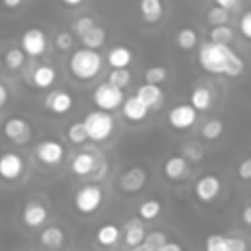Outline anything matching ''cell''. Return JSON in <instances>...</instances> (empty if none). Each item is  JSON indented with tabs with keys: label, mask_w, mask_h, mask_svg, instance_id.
<instances>
[{
	"label": "cell",
	"mask_w": 251,
	"mask_h": 251,
	"mask_svg": "<svg viewBox=\"0 0 251 251\" xmlns=\"http://www.w3.org/2000/svg\"><path fill=\"white\" fill-rule=\"evenodd\" d=\"M206 20H208L210 25H222V24H227V22H229V10H227V8H222V6H214V8L208 10Z\"/></svg>",
	"instance_id": "4dcf8cb0"
},
{
	"label": "cell",
	"mask_w": 251,
	"mask_h": 251,
	"mask_svg": "<svg viewBox=\"0 0 251 251\" xmlns=\"http://www.w3.org/2000/svg\"><path fill=\"white\" fill-rule=\"evenodd\" d=\"M35 157L39 163H43L47 167H55L63 161L65 147H63V143H59L55 139H45V141L35 145Z\"/></svg>",
	"instance_id": "9c48e42d"
},
{
	"label": "cell",
	"mask_w": 251,
	"mask_h": 251,
	"mask_svg": "<svg viewBox=\"0 0 251 251\" xmlns=\"http://www.w3.org/2000/svg\"><path fill=\"white\" fill-rule=\"evenodd\" d=\"M227 251H247V245L241 237H227Z\"/></svg>",
	"instance_id": "60d3db41"
},
{
	"label": "cell",
	"mask_w": 251,
	"mask_h": 251,
	"mask_svg": "<svg viewBox=\"0 0 251 251\" xmlns=\"http://www.w3.org/2000/svg\"><path fill=\"white\" fill-rule=\"evenodd\" d=\"M198 63L206 73L212 75H226V76H239L245 69L243 59L229 47V43H216L206 41L198 49Z\"/></svg>",
	"instance_id": "6da1fadb"
},
{
	"label": "cell",
	"mask_w": 251,
	"mask_h": 251,
	"mask_svg": "<svg viewBox=\"0 0 251 251\" xmlns=\"http://www.w3.org/2000/svg\"><path fill=\"white\" fill-rule=\"evenodd\" d=\"M208 37H210V41H216V43H229V41L233 39V29H231L227 24L212 25Z\"/></svg>",
	"instance_id": "f1b7e54d"
},
{
	"label": "cell",
	"mask_w": 251,
	"mask_h": 251,
	"mask_svg": "<svg viewBox=\"0 0 251 251\" xmlns=\"http://www.w3.org/2000/svg\"><path fill=\"white\" fill-rule=\"evenodd\" d=\"M243 222L251 226V206H247V208L243 210Z\"/></svg>",
	"instance_id": "f907efd6"
},
{
	"label": "cell",
	"mask_w": 251,
	"mask_h": 251,
	"mask_svg": "<svg viewBox=\"0 0 251 251\" xmlns=\"http://www.w3.org/2000/svg\"><path fill=\"white\" fill-rule=\"evenodd\" d=\"M147 180V173L143 167H131L129 171H126L120 178V186L126 192H137Z\"/></svg>",
	"instance_id": "5bb4252c"
},
{
	"label": "cell",
	"mask_w": 251,
	"mask_h": 251,
	"mask_svg": "<svg viewBox=\"0 0 251 251\" xmlns=\"http://www.w3.org/2000/svg\"><path fill=\"white\" fill-rule=\"evenodd\" d=\"M122 112H124V116H126L127 120H131V122H141V120L147 116L149 108H147L137 96H129V98H126V100L122 102Z\"/></svg>",
	"instance_id": "2e32d148"
},
{
	"label": "cell",
	"mask_w": 251,
	"mask_h": 251,
	"mask_svg": "<svg viewBox=\"0 0 251 251\" xmlns=\"http://www.w3.org/2000/svg\"><path fill=\"white\" fill-rule=\"evenodd\" d=\"M131 251H153V249H151V247H149L145 241H141V243L133 245V247H131Z\"/></svg>",
	"instance_id": "681fc988"
},
{
	"label": "cell",
	"mask_w": 251,
	"mask_h": 251,
	"mask_svg": "<svg viewBox=\"0 0 251 251\" xmlns=\"http://www.w3.org/2000/svg\"><path fill=\"white\" fill-rule=\"evenodd\" d=\"M165 78H167V69H165L163 65H155V67H149V69L145 71V82L161 84Z\"/></svg>",
	"instance_id": "e575fe53"
},
{
	"label": "cell",
	"mask_w": 251,
	"mask_h": 251,
	"mask_svg": "<svg viewBox=\"0 0 251 251\" xmlns=\"http://www.w3.org/2000/svg\"><path fill=\"white\" fill-rule=\"evenodd\" d=\"M2 65H4V61H2V57H0V71H2Z\"/></svg>",
	"instance_id": "816d5d0a"
},
{
	"label": "cell",
	"mask_w": 251,
	"mask_h": 251,
	"mask_svg": "<svg viewBox=\"0 0 251 251\" xmlns=\"http://www.w3.org/2000/svg\"><path fill=\"white\" fill-rule=\"evenodd\" d=\"M220 188H222L220 178L214 176V175H208V176H202V178L196 182L194 192H196L198 200H202V202H212V200L220 194Z\"/></svg>",
	"instance_id": "4fadbf2b"
},
{
	"label": "cell",
	"mask_w": 251,
	"mask_h": 251,
	"mask_svg": "<svg viewBox=\"0 0 251 251\" xmlns=\"http://www.w3.org/2000/svg\"><path fill=\"white\" fill-rule=\"evenodd\" d=\"M63 6H67V8H76V6H80L84 0H59Z\"/></svg>",
	"instance_id": "c3c4849f"
},
{
	"label": "cell",
	"mask_w": 251,
	"mask_h": 251,
	"mask_svg": "<svg viewBox=\"0 0 251 251\" xmlns=\"http://www.w3.org/2000/svg\"><path fill=\"white\" fill-rule=\"evenodd\" d=\"M6 102H8V88L0 82V108H4Z\"/></svg>",
	"instance_id": "bcb514c9"
},
{
	"label": "cell",
	"mask_w": 251,
	"mask_h": 251,
	"mask_svg": "<svg viewBox=\"0 0 251 251\" xmlns=\"http://www.w3.org/2000/svg\"><path fill=\"white\" fill-rule=\"evenodd\" d=\"M92 100H94V104L100 110L112 112L118 106H122V102H124V88H118V86H114L110 82H102V84H98L94 88Z\"/></svg>",
	"instance_id": "277c9868"
},
{
	"label": "cell",
	"mask_w": 251,
	"mask_h": 251,
	"mask_svg": "<svg viewBox=\"0 0 251 251\" xmlns=\"http://www.w3.org/2000/svg\"><path fill=\"white\" fill-rule=\"evenodd\" d=\"M2 135L14 145H25L31 139V126L25 118L12 116L2 124Z\"/></svg>",
	"instance_id": "5b68a950"
},
{
	"label": "cell",
	"mask_w": 251,
	"mask_h": 251,
	"mask_svg": "<svg viewBox=\"0 0 251 251\" xmlns=\"http://www.w3.org/2000/svg\"><path fill=\"white\" fill-rule=\"evenodd\" d=\"M67 137H69L71 143H75V145H82V143L88 139L86 129H84V124H82V122H75V124H71L69 129H67Z\"/></svg>",
	"instance_id": "1f68e13d"
},
{
	"label": "cell",
	"mask_w": 251,
	"mask_h": 251,
	"mask_svg": "<svg viewBox=\"0 0 251 251\" xmlns=\"http://www.w3.org/2000/svg\"><path fill=\"white\" fill-rule=\"evenodd\" d=\"M214 4H216V6H222V8L231 10V8H235V6L239 4V0H214Z\"/></svg>",
	"instance_id": "7bdbcfd3"
},
{
	"label": "cell",
	"mask_w": 251,
	"mask_h": 251,
	"mask_svg": "<svg viewBox=\"0 0 251 251\" xmlns=\"http://www.w3.org/2000/svg\"><path fill=\"white\" fill-rule=\"evenodd\" d=\"M82 124H84L88 139H92V141H104L114 131V118L106 110H94V112L86 114Z\"/></svg>",
	"instance_id": "3957f363"
},
{
	"label": "cell",
	"mask_w": 251,
	"mask_h": 251,
	"mask_svg": "<svg viewBox=\"0 0 251 251\" xmlns=\"http://www.w3.org/2000/svg\"><path fill=\"white\" fill-rule=\"evenodd\" d=\"M206 251H227V237L224 235H210L206 239Z\"/></svg>",
	"instance_id": "8d00e7d4"
},
{
	"label": "cell",
	"mask_w": 251,
	"mask_h": 251,
	"mask_svg": "<svg viewBox=\"0 0 251 251\" xmlns=\"http://www.w3.org/2000/svg\"><path fill=\"white\" fill-rule=\"evenodd\" d=\"M96 22H94V18L92 16H78L75 22H73V25H71V33L73 35H76V37H80L84 31H88L92 25H94Z\"/></svg>",
	"instance_id": "d6a6232c"
},
{
	"label": "cell",
	"mask_w": 251,
	"mask_h": 251,
	"mask_svg": "<svg viewBox=\"0 0 251 251\" xmlns=\"http://www.w3.org/2000/svg\"><path fill=\"white\" fill-rule=\"evenodd\" d=\"M94 167H96V157L90 155V153H86V151L76 153V155L73 157V161H71V169H73V173H75L76 176H86V175H90V173L94 171Z\"/></svg>",
	"instance_id": "d6986e66"
},
{
	"label": "cell",
	"mask_w": 251,
	"mask_h": 251,
	"mask_svg": "<svg viewBox=\"0 0 251 251\" xmlns=\"http://www.w3.org/2000/svg\"><path fill=\"white\" fill-rule=\"evenodd\" d=\"M147 108H153V106H157L159 102H161V98H163V92H161V88H159V84H151V82H145V84H141L139 88H137V94H135Z\"/></svg>",
	"instance_id": "ffe728a7"
},
{
	"label": "cell",
	"mask_w": 251,
	"mask_h": 251,
	"mask_svg": "<svg viewBox=\"0 0 251 251\" xmlns=\"http://www.w3.org/2000/svg\"><path fill=\"white\" fill-rule=\"evenodd\" d=\"M212 104V92L206 86H196L190 94V106L194 110H208Z\"/></svg>",
	"instance_id": "d4e9b609"
},
{
	"label": "cell",
	"mask_w": 251,
	"mask_h": 251,
	"mask_svg": "<svg viewBox=\"0 0 251 251\" xmlns=\"http://www.w3.org/2000/svg\"><path fill=\"white\" fill-rule=\"evenodd\" d=\"M237 173H239V176H241L243 180H251V159H245V161L239 165Z\"/></svg>",
	"instance_id": "b9f144b4"
},
{
	"label": "cell",
	"mask_w": 251,
	"mask_h": 251,
	"mask_svg": "<svg viewBox=\"0 0 251 251\" xmlns=\"http://www.w3.org/2000/svg\"><path fill=\"white\" fill-rule=\"evenodd\" d=\"M47 216H49L47 208L43 204H39V202H27L24 206V210H22V222L27 227H39V226H43L47 222Z\"/></svg>",
	"instance_id": "7c38bea8"
},
{
	"label": "cell",
	"mask_w": 251,
	"mask_h": 251,
	"mask_svg": "<svg viewBox=\"0 0 251 251\" xmlns=\"http://www.w3.org/2000/svg\"><path fill=\"white\" fill-rule=\"evenodd\" d=\"M157 251H182V247H180L178 243H169V241H167V243H163Z\"/></svg>",
	"instance_id": "ee69618b"
},
{
	"label": "cell",
	"mask_w": 251,
	"mask_h": 251,
	"mask_svg": "<svg viewBox=\"0 0 251 251\" xmlns=\"http://www.w3.org/2000/svg\"><path fill=\"white\" fill-rule=\"evenodd\" d=\"M75 35L71 33V31H59L57 35H55V47L59 49V51H69L71 47H73V39Z\"/></svg>",
	"instance_id": "74e56055"
},
{
	"label": "cell",
	"mask_w": 251,
	"mask_h": 251,
	"mask_svg": "<svg viewBox=\"0 0 251 251\" xmlns=\"http://www.w3.org/2000/svg\"><path fill=\"white\" fill-rule=\"evenodd\" d=\"M161 212V202L159 200H145L141 206H139V216L143 220H153L157 218Z\"/></svg>",
	"instance_id": "836d02e7"
},
{
	"label": "cell",
	"mask_w": 251,
	"mask_h": 251,
	"mask_svg": "<svg viewBox=\"0 0 251 251\" xmlns=\"http://www.w3.org/2000/svg\"><path fill=\"white\" fill-rule=\"evenodd\" d=\"M184 153L190 157V159H194V161H198L200 157H202V153H200V149H192V147H184Z\"/></svg>",
	"instance_id": "f6af8a7d"
},
{
	"label": "cell",
	"mask_w": 251,
	"mask_h": 251,
	"mask_svg": "<svg viewBox=\"0 0 251 251\" xmlns=\"http://www.w3.org/2000/svg\"><path fill=\"white\" fill-rule=\"evenodd\" d=\"M239 33L251 41V10H245L239 16Z\"/></svg>",
	"instance_id": "ab89813d"
},
{
	"label": "cell",
	"mask_w": 251,
	"mask_h": 251,
	"mask_svg": "<svg viewBox=\"0 0 251 251\" xmlns=\"http://www.w3.org/2000/svg\"><path fill=\"white\" fill-rule=\"evenodd\" d=\"M188 171V165H186V159L184 157H171L167 163H165V175L167 178L171 180H178L186 175Z\"/></svg>",
	"instance_id": "603a6c76"
},
{
	"label": "cell",
	"mask_w": 251,
	"mask_h": 251,
	"mask_svg": "<svg viewBox=\"0 0 251 251\" xmlns=\"http://www.w3.org/2000/svg\"><path fill=\"white\" fill-rule=\"evenodd\" d=\"M143 241H145L153 251H157L163 243H167V235H165L163 231H151V233H145Z\"/></svg>",
	"instance_id": "f35d334b"
},
{
	"label": "cell",
	"mask_w": 251,
	"mask_h": 251,
	"mask_svg": "<svg viewBox=\"0 0 251 251\" xmlns=\"http://www.w3.org/2000/svg\"><path fill=\"white\" fill-rule=\"evenodd\" d=\"M143 237H145V229H143L141 220H137V218L129 220V222L126 224V243H127L129 247H133V245L141 243Z\"/></svg>",
	"instance_id": "cb8c5ba5"
},
{
	"label": "cell",
	"mask_w": 251,
	"mask_h": 251,
	"mask_svg": "<svg viewBox=\"0 0 251 251\" xmlns=\"http://www.w3.org/2000/svg\"><path fill=\"white\" fill-rule=\"evenodd\" d=\"M57 78V71L51 65H37L31 73V84L35 88H49Z\"/></svg>",
	"instance_id": "e0dca14e"
},
{
	"label": "cell",
	"mask_w": 251,
	"mask_h": 251,
	"mask_svg": "<svg viewBox=\"0 0 251 251\" xmlns=\"http://www.w3.org/2000/svg\"><path fill=\"white\" fill-rule=\"evenodd\" d=\"M100 69H102V55L90 47L76 49L69 59V71L78 80L94 78L100 73Z\"/></svg>",
	"instance_id": "7a4b0ae2"
},
{
	"label": "cell",
	"mask_w": 251,
	"mask_h": 251,
	"mask_svg": "<svg viewBox=\"0 0 251 251\" xmlns=\"http://www.w3.org/2000/svg\"><path fill=\"white\" fill-rule=\"evenodd\" d=\"M131 80V73L127 71V67H120V69H112L108 75V82L118 86V88H126Z\"/></svg>",
	"instance_id": "f546056e"
},
{
	"label": "cell",
	"mask_w": 251,
	"mask_h": 251,
	"mask_svg": "<svg viewBox=\"0 0 251 251\" xmlns=\"http://www.w3.org/2000/svg\"><path fill=\"white\" fill-rule=\"evenodd\" d=\"M80 41H82V45H84V47L98 49V47H102V45H104V41H106V29L94 24L88 31H84V33L80 35Z\"/></svg>",
	"instance_id": "7402d4cb"
},
{
	"label": "cell",
	"mask_w": 251,
	"mask_h": 251,
	"mask_svg": "<svg viewBox=\"0 0 251 251\" xmlns=\"http://www.w3.org/2000/svg\"><path fill=\"white\" fill-rule=\"evenodd\" d=\"M20 47H22V51H24L25 55H29V57H39V55H43L45 49H47V35H45V31L39 29V27H29V29H25V31L22 33V37H20Z\"/></svg>",
	"instance_id": "52a82bcc"
},
{
	"label": "cell",
	"mask_w": 251,
	"mask_h": 251,
	"mask_svg": "<svg viewBox=\"0 0 251 251\" xmlns=\"http://www.w3.org/2000/svg\"><path fill=\"white\" fill-rule=\"evenodd\" d=\"M45 108L53 114H67L71 108H73V96L67 92V90H51L45 100H43Z\"/></svg>",
	"instance_id": "8fae6325"
},
{
	"label": "cell",
	"mask_w": 251,
	"mask_h": 251,
	"mask_svg": "<svg viewBox=\"0 0 251 251\" xmlns=\"http://www.w3.org/2000/svg\"><path fill=\"white\" fill-rule=\"evenodd\" d=\"M118 239H120V227L114 226V224H104V226L98 227V231H96V241H98L100 245H104V247L114 245Z\"/></svg>",
	"instance_id": "484cf974"
},
{
	"label": "cell",
	"mask_w": 251,
	"mask_h": 251,
	"mask_svg": "<svg viewBox=\"0 0 251 251\" xmlns=\"http://www.w3.org/2000/svg\"><path fill=\"white\" fill-rule=\"evenodd\" d=\"M139 14L145 24H157L165 14L163 0H139Z\"/></svg>",
	"instance_id": "9a60e30c"
},
{
	"label": "cell",
	"mask_w": 251,
	"mask_h": 251,
	"mask_svg": "<svg viewBox=\"0 0 251 251\" xmlns=\"http://www.w3.org/2000/svg\"><path fill=\"white\" fill-rule=\"evenodd\" d=\"M198 118V110H194L190 104H178L169 112V124L175 129H188Z\"/></svg>",
	"instance_id": "30bf717a"
},
{
	"label": "cell",
	"mask_w": 251,
	"mask_h": 251,
	"mask_svg": "<svg viewBox=\"0 0 251 251\" xmlns=\"http://www.w3.org/2000/svg\"><path fill=\"white\" fill-rule=\"evenodd\" d=\"M39 243H41L45 249L57 251V249H61L63 243H65V233H63L61 227L49 226V227H45V229L39 233Z\"/></svg>",
	"instance_id": "ac0fdd59"
},
{
	"label": "cell",
	"mask_w": 251,
	"mask_h": 251,
	"mask_svg": "<svg viewBox=\"0 0 251 251\" xmlns=\"http://www.w3.org/2000/svg\"><path fill=\"white\" fill-rule=\"evenodd\" d=\"M102 188L96 186V184H84L76 190L75 194V208L80 212V214H92L100 208L102 204Z\"/></svg>",
	"instance_id": "8992f818"
},
{
	"label": "cell",
	"mask_w": 251,
	"mask_h": 251,
	"mask_svg": "<svg viewBox=\"0 0 251 251\" xmlns=\"http://www.w3.org/2000/svg\"><path fill=\"white\" fill-rule=\"evenodd\" d=\"M196 43H198V33H196V29H192V27H182V29H178V33H176V45H178L180 49L190 51L192 47H196Z\"/></svg>",
	"instance_id": "83f0119b"
},
{
	"label": "cell",
	"mask_w": 251,
	"mask_h": 251,
	"mask_svg": "<svg viewBox=\"0 0 251 251\" xmlns=\"http://www.w3.org/2000/svg\"><path fill=\"white\" fill-rule=\"evenodd\" d=\"M222 131H224V124L220 120H210L202 126V135L206 139H216L222 135Z\"/></svg>",
	"instance_id": "d590c367"
},
{
	"label": "cell",
	"mask_w": 251,
	"mask_h": 251,
	"mask_svg": "<svg viewBox=\"0 0 251 251\" xmlns=\"http://www.w3.org/2000/svg\"><path fill=\"white\" fill-rule=\"evenodd\" d=\"M25 163L24 157L20 153L14 151H6L0 155V178L6 182H14L24 175Z\"/></svg>",
	"instance_id": "ba28073f"
},
{
	"label": "cell",
	"mask_w": 251,
	"mask_h": 251,
	"mask_svg": "<svg viewBox=\"0 0 251 251\" xmlns=\"http://www.w3.org/2000/svg\"><path fill=\"white\" fill-rule=\"evenodd\" d=\"M106 59H108V63H110L112 69H120V67H127L131 63L133 53L126 45H116V47H112L108 51V57Z\"/></svg>",
	"instance_id": "44dd1931"
},
{
	"label": "cell",
	"mask_w": 251,
	"mask_h": 251,
	"mask_svg": "<svg viewBox=\"0 0 251 251\" xmlns=\"http://www.w3.org/2000/svg\"><path fill=\"white\" fill-rule=\"evenodd\" d=\"M4 65L10 69V71H18V69H22L24 67V63H25V53L22 51V47H12V49H8L6 53H4Z\"/></svg>",
	"instance_id": "4316f807"
},
{
	"label": "cell",
	"mask_w": 251,
	"mask_h": 251,
	"mask_svg": "<svg viewBox=\"0 0 251 251\" xmlns=\"http://www.w3.org/2000/svg\"><path fill=\"white\" fill-rule=\"evenodd\" d=\"M22 2H24V0H2V6L8 8V10H14V8H18Z\"/></svg>",
	"instance_id": "7dc6e473"
}]
</instances>
